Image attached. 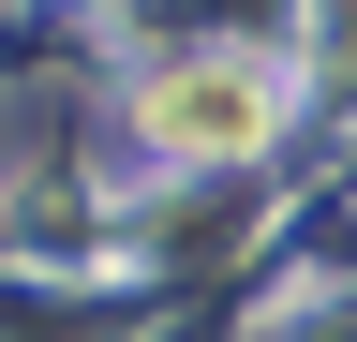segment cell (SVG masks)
Instances as JSON below:
<instances>
[{"mask_svg": "<svg viewBox=\"0 0 357 342\" xmlns=\"http://www.w3.org/2000/svg\"><path fill=\"white\" fill-rule=\"evenodd\" d=\"M268 119H283V75L268 60H178V75H149V149H178V164H238V149H268Z\"/></svg>", "mask_w": 357, "mask_h": 342, "instance_id": "6da1fadb", "label": "cell"}]
</instances>
